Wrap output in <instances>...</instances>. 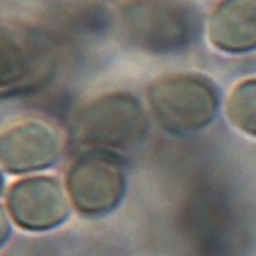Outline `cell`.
<instances>
[{
    "label": "cell",
    "mask_w": 256,
    "mask_h": 256,
    "mask_svg": "<svg viewBox=\"0 0 256 256\" xmlns=\"http://www.w3.org/2000/svg\"><path fill=\"white\" fill-rule=\"evenodd\" d=\"M6 209L18 228L48 232L68 220L70 197L54 176H27L8 188Z\"/></svg>",
    "instance_id": "6"
},
{
    "label": "cell",
    "mask_w": 256,
    "mask_h": 256,
    "mask_svg": "<svg viewBox=\"0 0 256 256\" xmlns=\"http://www.w3.org/2000/svg\"><path fill=\"white\" fill-rule=\"evenodd\" d=\"M72 136L90 152H127L146 140L148 115L134 94L106 92L74 113Z\"/></svg>",
    "instance_id": "2"
},
{
    "label": "cell",
    "mask_w": 256,
    "mask_h": 256,
    "mask_svg": "<svg viewBox=\"0 0 256 256\" xmlns=\"http://www.w3.org/2000/svg\"><path fill=\"white\" fill-rule=\"evenodd\" d=\"M125 162L113 152H86L76 158L66 172L70 203L88 218L106 216L125 197Z\"/></svg>",
    "instance_id": "4"
},
{
    "label": "cell",
    "mask_w": 256,
    "mask_h": 256,
    "mask_svg": "<svg viewBox=\"0 0 256 256\" xmlns=\"http://www.w3.org/2000/svg\"><path fill=\"white\" fill-rule=\"evenodd\" d=\"M64 152V134L48 121H20L0 132V166L27 174L54 166Z\"/></svg>",
    "instance_id": "5"
},
{
    "label": "cell",
    "mask_w": 256,
    "mask_h": 256,
    "mask_svg": "<svg viewBox=\"0 0 256 256\" xmlns=\"http://www.w3.org/2000/svg\"><path fill=\"white\" fill-rule=\"evenodd\" d=\"M2 184H4V180H2V174H0V193H2Z\"/></svg>",
    "instance_id": "11"
},
{
    "label": "cell",
    "mask_w": 256,
    "mask_h": 256,
    "mask_svg": "<svg viewBox=\"0 0 256 256\" xmlns=\"http://www.w3.org/2000/svg\"><path fill=\"white\" fill-rule=\"evenodd\" d=\"M226 109L234 127L256 138V78L242 80L232 88Z\"/></svg>",
    "instance_id": "9"
},
{
    "label": "cell",
    "mask_w": 256,
    "mask_h": 256,
    "mask_svg": "<svg viewBox=\"0 0 256 256\" xmlns=\"http://www.w3.org/2000/svg\"><path fill=\"white\" fill-rule=\"evenodd\" d=\"M209 44L240 56L256 50V0H220L207 23Z\"/></svg>",
    "instance_id": "7"
},
{
    "label": "cell",
    "mask_w": 256,
    "mask_h": 256,
    "mask_svg": "<svg viewBox=\"0 0 256 256\" xmlns=\"http://www.w3.org/2000/svg\"><path fill=\"white\" fill-rule=\"evenodd\" d=\"M8 236H10V222H8V218H6L4 209L0 207V246H2V244L8 240Z\"/></svg>",
    "instance_id": "10"
},
{
    "label": "cell",
    "mask_w": 256,
    "mask_h": 256,
    "mask_svg": "<svg viewBox=\"0 0 256 256\" xmlns=\"http://www.w3.org/2000/svg\"><path fill=\"white\" fill-rule=\"evenodd\" d=\"M117 29L134 50L172 56L197 41L201 14L193 0H127L117 10Z\"/></svg>",
    "instance_id": "1"
},
{
    "label": "cell",
    "mask_w": 256,
    "mask_h": 256,
    "mask_svg": "<svg viewBox=\"0 0 256 256\" xmlns=\"http://www.w3.org/2000/svg\"><path fill=\"white\" fill-rule=\"evenodd\" d=\"M35 56L14 29L0 25V90L23 86L33 78Z\"/></svg>",
    "instance_id": "8"
},
{
    "label": "cell",
    "mask_w": 256,
    "mask_h": 256,
    "mask_svg": "<svg viewBox=\"0 0 256 256\" xmlns=\"http://www.w3.org/2000/svg\"><path fill=\"white\" fill-rule=\"evenodd\" d=\"M146 96L158 125L174 136L205 130L220 109L216 84L201 74H164L150 82Z\"/></svg>",
    "instance_id": "3"
}]
</instances>
